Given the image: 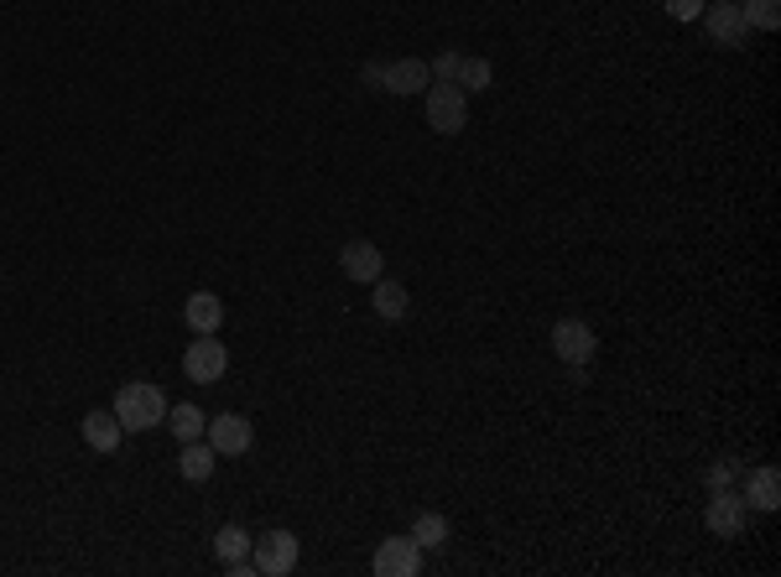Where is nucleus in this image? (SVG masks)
<instances>
[{
	"mask_svg": "<svg viewBox=\"0 0 781 577\" xmlns=\"http://www.w3.org/2000/svg\"><path fill=\"white\" fill-rule=\"evenodd\" d=\"M115 416H120L126 432H152L167 422V396L147 380H130L115 390Z\"/></svg>",
	"mask_w": 781,
	"mask_h": 577,
	"instance_id": "1",
	"label": "nucleus"
},
{
	"mask_svg": "<svg viewBox=\"0 0 781 577\" xmlns=\"http://www.w3.org/2000/svg\"><path fill=\"white\" fill-rule=\"evenodd\" d=\"M365 84L370 89H386V94H401V99H412V94H428V84H433V68L422 63V58L365 63Z\"/></svg>",
	"mask_w": 781,
	"mask_h": 577,
	"instance_id": "2",
	"label": "nucleus"
},
{
	"mask_svg": "<svg viewBox=\"0 0 781 577\" xmlns=\"http://www.w3.org/2000/svg\"><path fill=\"white\" fill-rule=\"evenodd\" d=\"M552 354L568 364V369H588L594 364V354H599V339H594V328H588L584 318H563L552 322Z\"/></svg>",
	"mask_w": 781,
	"mask_h": 577,
	"instance_id": "3",
	"label": "nucleus"
},
{
	"mask_svg": "<svg viewBox=\"0 0 781 577\" xmlns=\"http://www.w3.org/2000/svg\"><path fill=\"white\" fill-rule=\"evenodd\" d=\"M428 126L438 136H458L469 126V94L458 84H428Z\"/></svg>",
	"mask_w": 781,
	"mask_h": 577,
	"instance_id": "4",
	"label": "nucleus"
},
{
	"mask_svg": "<svg viewBox=\"0 0 781 577\" xmlns=\"http://www.w3.org/2000/svg\"><path fill=\"white\" fill-rule=\"evenodd\" d=\"M224 369H230V349H224L214 333H194L188 354H183V375L194 385H214V380H224Z\"/></svg>",
	"mask_w": 781,
	"mask_h": 577,
	"instance_id": "5",
	"label": "nucleus"
},
{
	"mask_svg": "<svg viewBox=\"0 0 781 577\" xmlns=\"http://www.w3.org/2000/svg\"><path fill=\"white\" fill-rule=\"evenodd\" d=\"M370 567H375V577H417L422 573V546L412 535H386V541H375Z\"/></svg>",
	"mask_w": 781,
	"mask_h": 577,
	"instance_id": "6",
	"label": "nucleus"
},
{
	"mask_svg": "<svg viewBox=\"0 0 781 577\" xmlns=\"http://www.w3.org/2000/svg\"><path fill=\"white\" fill-rule=\"evenodd\" d=\"M250 562H256V573L266 577H287L298 567V535L292 531H266L250 541Z\"/></svg>",
	"mask_w": 781,
	"mask_h": 577,
	"instance_id": "7",
	"label": "nucleus"
},
{
	"mask_svg": "<svg viewBox=\"0 0 781 577\" xmlns=\"http://www.w3.org/2000/svg\"><path fill=\"white\" fill-rule=\"evenodd\" d=\"M203 437H209V448H214L219 458H240V452H250V443H256L250 416H240V411H219V416H209Z\"/></svg>",
	"mask_w": 781,
	"mask_h": 577,
	"instance_id": "8",
	"label": "nucleus"
},
{
	"mask_svg": "<svg viewBox=\"0 0 781 577\" xmlns=\"http://www.w3.org/2000/svg\"><path fill=\"white\" fill-rule=\"evenodd\" d=\"M745 499H739L735 490H709V510H703V526L714 535H724V541H735L739 531H745Z\"/></svg>",
	"mask_w": 781,
	"mask_h": 577,
	"instance_id": "9",
	"label": "nucleus"
},
{
	"mask_svg": "<svg viewBox=\"0 0 781 577\" xmlns=\"http://www.w3.org/2000/svg\"><path fill=\"white\" fill-rule=\"evenodd\" d=\"M703 22H709V37L719 47H745L750 43V26L739 16V0H714L709 11H703Z\"/></svg>",
	"mask_w": 781,
	"mask_h": 577,
	"instance_id": "10",
	"label": "nucleus"
},
{
	"mask_svg": "<svg viewBox=\"0 0 781 577\" xmlns=\"http://www.w3.org/2000/svg\"><path fill=\"white\" fill-rule=\"evenodd\" d=\"M339 271L349 281H360V286H370L375 276H386V256L375 250V239H349L339 250Z\"/></svg>",
	"mask_w": 781,
	"mask_h": 577,
	"instance_id": "11",
	"label": "nucleus"
},
{
	"mask_svg": "<svg viewBox=\"0 0 781 577\" xmlns=\"http://www.w3.org/2000/svg\"><path fill=\"white\" fill-rule=\"evenodd\" d=\"M739 499L771 515V510L781 505V473L771 469V463H760V469H745V473H739Z\"/></svg>",
	"mask_w": 781,
	"mask_h": 577,
	"instance_id": "12",
	"label": "nucleus"
},
{
	"mask_svg": "<svg viewBox=\"0 0 781 577\" xmlns=\"http://www.w3.org/2000/svg\"><path fill=\"white\" fill-rule=\"evenodd\" d=\"M370 286H375V292H370V307H375V318H381V322H401V318H407L412 297H407V286H401V281L375 276Z\"/></svg>",
	"mask_w": 781,
	"mask_h": 577,
	"instance_id": "13",
	"label": "nucleus"
},
{
	"mask_svg": "<svg viewBox=\"0 0 781 577\" xmlns=\"http://www.w3.org/2000/svg\"><path fill=\"white\" fill-rule=\"evenodd\" d=\"M120 437H126V427H120V416H115V411H89L84 416V443L94 452H115L120 448Z\"/></svg>",
	"mask_w": 781,
	"mask_h": 577,
	"instance_id": "14",
	"label": "nucleus"
},
{
	"mask_svg": "<svg viewBox=\"0 0 781 577\" xmlns=\"http://www.w3.org/2000/svg\"><path fill=\"white\" fill-rule=\"evenodd\" d=\"M183 322L194 328V333H219V322H224V302L214 292H194L188 307H183Z\"/></svg>",
	"mask_w": 781,
	"mask_h": 577,
	"instance_id": "15",
	"label": "nucleus"
},
{
	"mask_svg": "<svg viewBox=\"0 0 781 577\" xmlns=\"http://www.w3.org/2000/svg\"><path fill=\"white\" fill-rule=\"evenodd\" d=\"M214 458L219 452L209 448L203 437H198V443H183V452H177V473H183L188 484H203V479L214 473Z\"/></svg>",
	"mask_w": 781,
	"mask_h": 577,
	"instance_id": "16",
	"label": "nucleus"
},
{
	"mask_svg": "<svg viewBox=\"0 0 781 577\" xmlns=\"http://www.w3.org/2000/svg\"><path fill=\"white\" fill-rule=\"evenodd\" d=\"M448 531H454V526H448V515H438V510H422V515L412 520V541L422 546V552H438V546H448Z\"/></svg>",
	"mask_w": 781,
	"mask_h": 577,
	"instance_id": "17",
	"label": "nucleus"
},
{
	"mask_svg": "<svg viewBox=\"0 0 781 577\" xmlns=\"http://www.w3.org/2000/svg\"><path fill=\"white\" fill-rule=\"evenodd\" d=\"M464 94H485L496 84V63L490 58H458V79H454Z\"/></svg>",
	"mask_w": 781,
	"mask_h": 577,
	"instance_id": "18",
	"label": "nucleus"
},
{
	"mask_svg": "<svg viewBox=\"0 0 781 577\" xmlns=\"http://www.w3.org/2000/svg\"><path fill=\"white\" fill-rule=\"evenodd\" d=\"M167 427H173L177 443H198V437H203V427H209V416H203L198 407H188V401H183V407L167 411Z\"/></svg>",
	"mask_w": 781,
	"mask_h": 577,
	"instance_id": "19",
	"label": "nucleus"
},
{
	"mask_svg": "<svg viewBox=\"0 0 781 577\" xmlns=\"http://www.w3.org/2000/svg\"><path fill=\"white\" fill-rule=\"evenodd\" d=\"M739 16L750 32H777L781 26V0H739Z\"/></svg>",
	"mask_w": 781,
	"mask_h": 577,
	"instance_id": "20",
	"label": "nucleus"
},
{
	"mask_svg": "<svg viewBox=\"0 0 781 577\" xmlns=\"http://www.w3.org/2000/svg\"><path fill=\"white\" fill-rule=\"evenodd\" d=\"M214 556H219V562L250 556V531H240V526H219V531H214Z\"/></svg>",
	"mask_w": 781,
	"mask_h": 577,
	"instance_id": "21",
	"label": "nucleus"
},
{
	"mask_svg": "<svg viewBox=\"0 0 781 577\" xmlns=\"http://www.w3.org/2000/svg\"><path fill=\"white\" fill-rule=\"evenodd\" d=\"M428 68H433L438 84H454V79H458V52H438V58H433Z\"/></svg>",
	"mask_w": 781,
	"mask_h": 577,
	"instance_id": "22",
	"label": "nucleus"
},
{
	"mask_svg": "<svg viewBox=\"0 0 781 577\" xmlns=\"http://www.w3.org/2000/svg\"><path fill=\"white\" fill-rule=\"evenodd\" d=\"M739 473H745L739 463H714V469H709V490H730Z\"/></svg>",
	"mask_w": 781,
	"mask_h": 577,
	"instance_id": "23",
	"label": "nucleus"
},
{
	"mask_svg": "<svg viewBox=\"0 0 781 577\" xmlns=\"http://www.w3.org/2000/svg\"><path fill=\"white\" fill-rule=\"evenodd\" d=\"M667 11H673L677 22H698V16H703V0H667Z\"/></svg>",
	"mask_w": 781,
	"mask_h": 577,
	"instance_id": "24",
	"label": "nucleus"
}]
</instances>
